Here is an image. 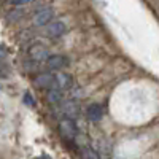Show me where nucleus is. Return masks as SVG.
Instances as JSON below:
<instances>
[{"label": "nucleus", "instance_id": "nucleus-4", "mask_svg": "<svg viewBox=\"0 0 159 159\" xmlns=\"http://www.w3.org/2000/svg\"><path fill=\"white\" fill-rule=\"evenodd\" d=\"M46 64L51 70H59V69L65 67V65L69 64V59L62 54H52V56L46 57Z\"/></svg>", "mask_w": 159, "mask_h": 159}, {"label": "nucleus", "instance_id": "nucleus-5", "mask_svg": "<svg viewBox=\"0 0 159 159\" xmlns=\"http://www.w3.org/2000/svg\"><path fill=\"white\" fill-rule=\"evenodd\" d=\"M86 116L89 121H99L103 118V107L99 103H91L86 110Z\"/></svg>", "mask_w": 159, "mask_h": 159}, {"label": "nucleus", "instance_id": "nucleus-16", "mask_svg": "<svg viewBox=\"0 0 159 159\" xmlns=\"http://www.w3.org/2000/svg\"><path fill=\"white\" fill-rule=\"evenodd\" d=\"M40 159H49L48 156H42V157H40Z\"/></svg>", "mask_w": 159, "mask_h": 159}, {"label": "nucleus", "instance_id": "nucleus-1", "mask_svg": "<svg viewBox=\"0 0 159 159\" xmlns=\"http://www.w3.org/2000/svg\"><path fill=\"white\" fill-rule=\"evenodd\" d=\"M59 132H61V135H62L64 139L75 140L78 129H76V126H75V123H73L72 118H65V119H62V121L59 123Z\"/></svg>", "mask_w": 159, "mask_h": 159}, {"label": "nucleus", "instance_id": "nucleus-11", "mask_svg": "<svg viewBox=\"0 0 159 159\" xmlns=\"http://www.w3.org/2000/svg\"><path fill=\"white\" fill-rule=\"evenodd\" d=\"M81 159H100L97 156V153H94L91 148H81Z\"/></svg>", "mask_w": 159, "mask_h": 159}, {"label": "nucleus", "instance_id": "nucleus-6", "mask_svg": "<svg viewBox=\"0 0 159 159\" xmlns=\"http://www.w3.org/2000/svg\"><path fill=\"white\" fill-rule=\"evenodd\" d=\"M72 84H73V81H72V76L70 75H65L64 73V75H56L54 76V88H57L61 91L70 89Z\"/></svg>", "mask_w": 159, "mask_h": 159}, {"label": "nucleus", "instance_id": "nucleus-13", "mask_svg": "<svg viewBox=\"0 0 159 159\" xmlns=\"http://www.w3.org/2000/svg\"><path fill=\"white\" fill-rule=\"evenodd\" d=\"M24 102L27 103V105H30V107H34V99H32V96L29 94V92L24 96Z\"/></svg>", "mask_w": 159, "mask_h": 159}, {"label": "nucleus", "instance_id": "nucleus-14", "mask_svg": "<svg viewBox=\"0 0 159 159\" xmlns=\"http://www.w3.org/2000/svg\"><path fill=\"white\" fill-rule=\"evenodd\" d=\"M27 2H30V0H10V3H13V5H24Z\"/></svg>", "mask_w": 159, "mask_h": 159}, {"label": "nucleus", "instance_id": "nucleus-10", "mask_svg": "<svg viewBox=\"0 0 159 159\" xmlns=\"http://www.w3.org/2000/svg\"><path fill=\"white\" fill-rule=\"evenodd\" d=\"M61 99H62V91L61 89H57V88H49V92H48V100H49V103H57V102H61Z\"/></svg>", "mask_w": 159, "mask_h": 159}, {"label": "nucleus", "instance_id": "nucleus-3", "mask_svg": "<svg viewBox=\"0 0 159 159\" xmlns=\"http://www.w3.org/2000/svg\"><path fill=\"white\" fill-rule=\"evenodd\" d=\"M52 16H54V11H52L51 8H43V10L35 13L34 22H35V25H46L48 22H51Z\"/></svg>", "mask_w": 159, "mask_h": 159}, {"label": "nucleus", "instance_id": "nucleus-8", "mask_svg": "<svg viewBox=\"0 0 159 159\" xmlns=\"http://www.w3.org/2000/svg\"><path fill=\"white\" fill-rule=\"evenodd\" d=\"M62 111L67 115L69 118H75V116H78V113H80V105L75 102V100H65L64 103H62Z\"/></svg>", "mask_w": 159, "mask_h": 159}, {"label": "nucleus", "instance_id": "nucleus-2", "mask_svg": "<svg viewBox=\"0 0 159 159\" xmlns=\"http://www.w3.org/2000/svg\"><path fill=\"white\" fill-rule=\"evenodd\" d=\"M29 56L32 61L35 62H40V61H43L48 57V48L42 43H35L29 48Z\"/></svg>", "mask_w": 159, "mask_h": 159}, {"label": "nucleus", "instance_id": "nucleus-9", "mask_svg": "<svg viewBox=\"0 0 159 159\" xmlns=\"http://www.w3.org/2000/svg\"><path fill=\"white\" fill-rule=\"evenodd\" d=\"M35 84H38L40 88H45V89L52 88L54 86V75H40L35 80Z\"/></svg>", "mask_w": 159, "mask_h": 159}, {"label": "nucleus", "instance_id": "nucleus-7", "mask_svg": "<svg viewBox=\"0 0 159 159\" xmlns=\"http://www.w3.org/2000/svg\"><path fill=\"white\" fill-rule=\"evenodd\" d=\"M46 32L49 37H61L65 32V24L61 21H54V22H48L46 24Z\"/></svg>", "mask_w": 159, "mask_h": 159}, {"label": "nucleus", "instance_id": "nucleus-12", "mask_svg": "<svg viewBox=\"0 0 159 159\" xmlns=\"http://www.w3.org/2000/svg\"><path fill=\"white\" fill-rule=\"evenodd\" d=\"M8 75V67H7V65L3 64V62H0V76H7Z\"/></svg>", "mask_w": 159, "mask_h": 159}, {"label": "nucleus", "instance_id": "nucleus-15", "mask_svg": "<svg viewBox=\"0 0 159 159\" xmlns=\"http://www.w3.org/2000/svg\"><path fill=\"white\" fill-rule=\"evenodd\" d=\"M3 54H5V48L0 45V56H3Z\"/></svg>", "mask_w": 159, "mask_h": 159}]
</instances>
